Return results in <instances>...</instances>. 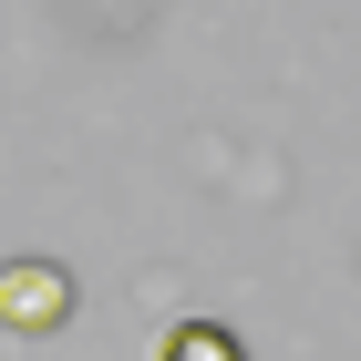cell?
Listing matches in <instances>:
<instances>
[{
    "instance_id": "2",
    "label": "cell",
    "mask_w": 361,
    "mask_h": 361,
    "mask_svg": "<svg viewBox=\"0 0 361 361\" xmlns=\"http://www.w3.org/2000/svg\"><path fill=\"white\" fill-rule=\"evenodd\" d=\"M155 361H248V351H238V331H217V320H176V331L155 341Z\"/></svg>"
},
{
    "instance_id": "1",
    "label": "cell",
    "mask_w": 361,
    "mask_h": 361,
    "mask_svg": "<svg viewBox=\"0 0 361 361\" xmlns=\"http://www.w3.org/2000/svg\"><path fill=\"white\" fill-rule=\"evenodd\" d=\"M73 320V269L62 258H0V331H62Z\"/></svg>"
}]
</instances>
